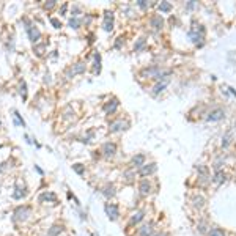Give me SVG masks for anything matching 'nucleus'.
I'll return each instance as SVG.
<instances>
[{
    "label": "nucleus",
    "mask_w": 236,
    "mask_h": 236,
    "mask_svg": "<svg viewBox=\"0 0 236 236\" xmlns=\"http://www.w3.org/2000/svg\"><path fill=\"white\" fill-rule=\"evenodd\" d=\"M189 36H191L194 44L202 46L203 44V39H205V29H203L202 25H195V24H194L192 29L189 30Z\"/></svg>",
    "instance_id": "obj_1"
},
{
    "label": "nucleus",
    "mask_w": 236,
    "mask_h": 236,
    "mask_svg": "<svg viewBox=\"0 0 236 236\" xmlns=\"http://www.w3.org/2000/svg\"><path fill=\"white\" fill-rule=\"evenodd\" d=\"M225 118V110L222 107H214L210 110V113L206 116V121H220Z\"/></svg>",
    "instance_id": "obj_2"
},
{
    "label": "nucleus",
    "mask_w": 236,
    "mask_h": 236,
    "mask_svg": "<svg viewBox=\"0 0 236 236\" xmlns=\"http://www.w3.org/2000/svg\"><path fill=\"white\" fill-rule=\"evenodd\" d=\"M82 73H85V63H82V61H79V63L73 65V66L69 68V69H66V73H65V77H66V79H71V77H74V76L82 74Z\"/></svg>",
    "instance_id": "obj_3"
},
{
    "label": "nucleus",
    "mask_w": 236,
    "mask_h": 236,
    "mask_svg": "<svg viewBox=\"0 0 236 236\" xmlns=\"http://www.w3.org/2000/svg\"><path fill=\"white\" fill-rule=\"evenodd\" d=\"M30 213V208L29 206H17L14 213H13V220L14 222H19V220H25L27 216Z\"/></svg>",
    "instance_id": "obj_4"
},
{
    "label": "nucleus",
    "mask_w": 236,
    "mask_h": 236,
    "mask_svg": "<svg viewBox=\"0 0 236 236\" xmlns=\"http://www.w3.org/2000/svg\"><path fill=\"white\" fill-rule=\"evenodd\" d=\"M104 210H106V214L110 220H116L118 216H120V210H118V206L115 203H106Z\"/></svg>",
    "instance_id": "obj_5"
},
{
    "label": "nucleus",
    "mask_w": 236,
    "mask_h": 236,
    "mask_svg": "<svg viewBox=\"0 0 236 236\" xmlns=\"http://www.w3.org/2000/svg\"><path fill=\"white\" fill-rule=\"evenodd\" d=\"M27 35H29V39L32 41V43L36 44L39 38H41V32L38 30V27H35V25H30V24H27Z\"/></svg>",
    "instance_id": "obj_6"
},
{
    "label": "nucleus",
    "mask_w": 236,
    "mask_h": 236,
    "mask_svg": "<svg viewBox=\"0 0 236 236\" xmlns=\"http://www.w3.org/2000/svg\"><path fill=\"white\" fill-rule=\"evenodd\" d=\"M162 71V68L161 66H150V68H145L140 71V76L142 77H153V79H156L159 74H161Z\"/></svg>",
    "instance_id": "obj_7"
},
{
    "label": "nucleus",
    "mask_w": 236,
    "mask_h": 236,
    "mask_svg": "<svg viewBox=\"0 0 236 236\" xmlns=\"http://www.w3.org/2000/svg\"><path fill=\"white\" fill-rule=\"evenodd\" d=\"M129 126V123L128 121H123V120H115L110 123V126H109V131L110 132H118V131H124V129H128Z\"/></svg>",
    "instance_id": "obj_8"
},
{
    "label": "nucleus",
    "mask_w": 236,
    "mask_h": 236,
    "mask_svg": "<svg viewBox=\"0 0 236 236\" xmlns=\"http://www.w3.org/2000/svg\"><path fill=\"white\" fill-rule=\"evenodd\" d=\"M150 25L153 27V30L154 32H161L162 27H164V17L161 14H156L150 19Z\"/></svg>",
    "instance_id": "obj_9"
},
{
    "label": "nucleus",
    "mask_w": 236,
    "mask_h": 236,
    "mask_svg": "<svg viewBox=\"0 0 236 236\" xmlns=\"http://www.w3.org/2000/svg\"><path fill=\"white\" fill-rule=\"evenodd\" d=\"M156 170H157V165H156L154 162H150V164H145L143 167H140L138 173H140L142 176H150V175H153Z\"/></svg>",
    "instance_id": "obj_10"
},
{
    "label": "nucleus",
    "mask_w": 236,
    "mask_h": 236,
    "mask_svg": "<svg viewBox=\"0 0 236 236\" xmlns=\"http://www.w3.org/2000/svg\"><path fill=\"white\" fill-rule=\"evenodd\" d=\"M118 106H120L118 99H116V98H112L110 101H107L106 104H104V112H106V113H113Z\"/></svg>",
    "instance_id": "obj_11"
},
{
    "label": "nucleus",
    "mask_w": 236,
    "mask_h": 236,
    "mask_svg": "<svg viewBox=\"0 0 236 236\" xmlns=\"http://www.w3.org/2000/svg\"><path fill=\"white\" fill-rule=\"evenodd\" d=\"M102 153L106 156H113L115 153H116V145L112 143V142H106L102 145Z\"/></svg>",
    "instance_id": "obj_12"
},
{
    "label": "nucleus",
    "mask_w": 236,
    "mask_h": 236,
    "mask_svg": "<svg viewBox=\"0 0 236 236\" xmlns=\"http://www.w3.org/2000/svg\"><path fill=\"white\" fill-rule=\"evenodd\" d=\"M38 200H39L41 203H44V202H52V203H55V202H57V195H55L54 192H43V194L38 197Z\"/></svg>",
    "instance_id": "obj_13"
},
{
    "label": "nucleus",
    "mask_w": 236,
    "mask_h": 236,
    "mask_svg": "<svg viewBox=\"0 0 236 236\" xmlns=\"http://www.w3.org/2000/svg\"><path fill=\"white\" fill-rule=\"evenodd\" d=\"M153 227H154L153 222H148V224L142 225L140 228H138V236H150L153 233Z\"/></svg>",
    "instance_id": "obj_14"
},
{
    "label": "nucleus",
    "mask_w": 236,
    "mask_h": 236,
    "mask_svg": "<svg viewBox=\"0 0 236 236\" xmlns=\"http://www.w3.org/2000/svg\"><path fill=\"white\" fill-rule=\"evenodd\" d=\"M138 189H140V194L142 195H148V194L151 192V184L148 179H142L140 181V186H138Z\"/></svg>",
    "instance_id": "obj_15"
},
{
    "label": "nucleus",
    "mask_w": 236,
    "mask_h": 236,
    "mask_svg": "<svg viewBox=\"0 0 236 236\" xmlns=\"http://www.w3.org/2000/svg\"><path fill=\"white\" fill-rule=\"evenodd\" d=\"M169 82H170V79H167V80H161V82H157V84L154 85V88H153V95H159L161 92H164L165 90V87L169 85Z\"/></svg>",
    "instance_id": "obj_16"
},
{
    "label": "nucleus",
    "mask_w": 236,
    "mask_h": 236,
    "mask_svg": "<svg viewBox=\"0 0 236 236\" xmlns=\"http://www.w3.org/2000/svg\"><path fill=\"white\" fill-rule=\"evenodd\" d=\"M102 194H104V197H107V198L113 197L115 195V186L113 184H106L104 189H102Z\"/></svg>",
    "instance_id": "obj_17"
},
{
    "label": "nucleus",
    "mask_w": 236,
    "mask_h": 236,
    "mask_svg": "<svg viewBox=\"0 0 236 236\" xmlns=\"http://www.w3.org/2000/svg\"><path fill=\"white\" fill-rule=\"evenodd\" d=\"M225 179H227L225 172L217 170V172H216V175H214V178H213V181H214V183H217V184H222V183H225Z\"/></svg>",
    "instance_id": "obj_18"
},
{
    "label": "nucleus",
    "mask_w": 236,
    "mask_h": 236,
    "mask_svg": "<svg viewBox=\"0 0 236 236\" xmlns=\"http://www.w3.org/2000/svg\"><path fill=\"white\" fill-rule=\"evenodd\" d=\"M143 217H145V213H143V211H137V213L132 214V217H131L129 224H131V225H135V224H138V222H140Z\"/></svg>",
    "instance_id": "obj_19"
},
{
    "label": "nucleus",
    "mask_w": 236,
    "mask_h": 236,
    "mask_svg": "<svg viewBox=\"0 0 236 236\" xmlns=\"http://www.w3.org/2000/svg\"><path fill=\"white\" fill-rule=\"evenodd\" d=\"M13 121H14L16 126H22V128H25V121L22 120V116L19 115L17 110H13Z\"/></svg>",
    "instance_id": "obj_20"
},
{
    "label": "nucleus",
    "mask_w": 236,
    "mask_h": 236,
    "mask_svg": "<svg viewBox=\"0 0 236 236\" xmlns=\"http://www.w3.org/2000/svg\"><path fill=\"white\" fill-rule=\"evenodd\" d=\"M61 231H63V227L58 225V224H55L49 228V231H47V236H58Z\"/></svg>",
    "instance_id": "obj_21"
},
{
    "label": "nucleus",
    "mask_w": 236,
    "mask_h": 236,
    "mask_svg": "<svg viewBox=\"0 0 236 236\" xmlns=\"http://www.w3.org/2000/svg\"><path fill=\"white\" fill-rule=\"evenodd\" d=\"M132 165H135V167H143L145 165V154H135L132 157Z\"/></svg>",
    "instance_id": "obj_22"
},
{
    "label": "nucleus",
    "mask_w": 236,
    "mask_h": 236,
    "mask_svg": "<svg viewBox=\"0 0 236 236\" xmlns=\"http://www.w3.org/2000/svg\"><path fill=\"white\" fill-rule=\"evenodd\" d=\"M95 74H99L101 73V55L99 54H95V69H93Z\"/></svg>",
    "instance_id": "obj_23"
},
{
    "label": "nucleus",
    "mask_w": 236,
    "mask_h": 236,
    "mask_svg": "<svg viewBox=\"0 0 236 236\" xmlns=\"http://www.w3.org/2000/svg\"><path fill=\"white\" fill-rule=\"evenodd\" d=\"M192 203H194V206H195V208H203L205 198H203L202 195H195V197L192 198Z\"/></svg>",
    "instance_id": "obj_24"
},
{
    "label": "nucleus",
    "mask_w": 236,
    "mask_h": 236,
    "mask_svg": "<svg viewBox=\"0 0 236 236\" xmlns=\"http://www.w3.org/2000/svg\"><path fill=\"white\" fill-rule=\"evenodd\" d=\"M25 194H27V192H25V189H24V187H22V189H20V187L17 186V187H16V191H14V194H13V198L20 200L22 197H25Z\"/></svg>",
    "instance_id": "obj_25"
},
{
    "label": "nucleus",
    "mask_w": 236,
    "mask_h": 236,
    "mask_svg": "<svg viewBox=\"0 0 236 236\" xmlns=\"http://www.w3.org/2000/svg\"><path fill=\"white\" fill-rule=\"evenodd\" d=\"M145 44H147L145 38H138V39H137V43H135V46H134V52H140L143 47H145Z\"/></svg>",
    "instance_id": "obj_26"
},
{
    "label": "nucleus",
    "mask_w": 236,
    "mask_h": 236,
    "mask_svg": "<svg viewBox=\"0 0 236 236\" xmlns=\"http://www.w3.org/2000/svg\"><path fill=\"white\" fill-rule=\"evenodd\" d=\"M134 176H135L134 170H126V172L123 173V178H124V181H126V183H132Z\"/></svg>",
    "instance_id": "obj_27"
},
{
    "label": "nucleus",
    "mask_w": 236,
    "mask_h": 236,
    "mask_svg": "<svg viewBox=\"0 0 236 236\" xmlns=\"http://www.w3.org/2000/svg\"><path fill=\"white\" fill-rule=\"evenodd\" d=\"M159 10H161L162 13H169L172 10V3L170 2H161L159 3Z\"/></svg>",
    "instance_id": "obj_28"
},
{
    "label": "nucleus",
    "mask_w": 236,
    "mask_h": 236,
    "mask_svg": "<svg viewBox=\"0 0 236 236\" xmlns=\"http://www.w3.org/2000/svg\"><path fill=\"white\" fill-rule=\"evenodd\" d=\"M46 46H47L46 43H43V44H35V49H33V51L36 52V55H39V57H41V55L44 54V49H46Z\"/></svg>",
    "instance_id": "obj_29"
},
{
    "label": "nucleus",
    "mask_w": 236,
    "mask_h": 236,
    "mask_svg": "<svg viewBox=\"0 0 236 236\" xmlns=\"http://www.w3.org/2000/svg\"><path fill=\"white\" fill-rule=\"evenodd\" d=\"M73 170L77 173V175H84L85 173V167L82 164H73Z\"/></svg>",
    "instance_id": "obj_30"
},
{
    "label": "nucleus",
    "mask_w": 236,
    "mask_h": 236,
    "mask_svg": "<svg viewBox=\"0 0 236 236\" xmlns=\"http://www.w3.org/2000/svg\"><path fill=\"white\" fill-rule=\"evenodd\" d=\"M19 93H20V96H22V99L27 98V84L24 80L20 82V85H19Z\"/></svg>",
    "instance_id": "obj_31"
},
{
    "label": "nucleus",
    "mask_w": 236,
    "mask_h": 236,
    "mask_svg": "<svg viewBox=\"0 0 236 236\" xmlns=\"http://www.w3.org/2000/svg\"><path fill=\"white\" fill-rule=\"evenodd\" d=\"M231 134H233L231 131H228V132L224 135V138H222V147H224V148L228 147V143H230V138H231Z\"/></svg>",
    "instance_id": "obj_32"
},
{
    "label": "nucleus",
    "mask_w": 236,
    "mask_h": 236,
    "mask_svg": "<svg viewBox=\"0 0 236 236\" xmlns=\"http://www.w3.org/2000/svg\"><path fill=\"white\" fill-rule=\"evenodd\" d=\"M210 236H225V233L222 231L220 228L214 227V228H211V230H210Z\"/></svg>",
    "instance_id": "obj_33"
},
{
    "label": "nucleus",
    "mask_w": 236,
    "mask_h": 236,
    "mask_svg": "<svg viewBox=\"0 0 236 236\" xmlns=\"http://www.w3.org/2000/svg\"><path fill=\"white\" fill-rule=\"evenodd\" d=\"M69 27H71V29H79V27H80V20L77 17H71V19H69Z\"/></svg>",
    "instance_id": "obj_34"
},
{
    "label": "nucleus",
    "mask_w": 236,
    "mask_h": 236,
    "mask_svg": "<svg viewBox=\"0 0 236 236\" xmlns=\"http://www.w3.org/2000/svg\"><path fill=\"white\" fill-rule=\"evenodd\" d=\"M104 30L106 32H112V29H113V22L112 20H104Z\"/></svg>",
    "instance_id": "obj_35"
},
{
    "label": "nucleus",
    "mask_w": 236,
    "mask_h": 236,
    "mask_svg": "<svg viewBox=\"0 0 236 236\" xmlns=\"http://www.w3.org/2000/svg\"><path fill=\"white\" fill-rule=\"evenodd\" d=\"M51 24L55 27V29H60V27H61V22H60L57 17H51Z\"/></svg>",
    "instance_id": "obj_36"
},
{
    "label": "nucleus",
    "mask_w": 236,
    "mask_h": 236,
    "mask_svg": "<svg viewBox=\"0 0 236 236\" xmlns=\"http://www.w3.org/2000/svg\"><path fill=\"white\" fill-rule=\"evenodd\" d=\"M104 20H112V22H113V13L112 11H106V14H104Z\"/></svg>",
    "instance_id": "obj_37"
},
{
    "label": "nucleus",
    "mask_w": 236,
    "mask_h": 236,
    "mask_svg": "<svg viewBox=\"0 0 236 236\" xmlns=\"http://www.w3.org/2000/svg\"><path fill=\"white\" fill-rule=\"evenodd\" d=\"M137 5L140 6V8H143V10H145V8H148V6H150V3H148V2H145V0H138V2H137Z\"/></svg>",
    "instance_id": "obj_38"
},
{
    "label": "nucleus",
    "mask_w": 236,
    "mask_h": 236,
    "mask_svg": "<svg viewBox=\"0 0 236 236\" xmlns=\"http://www.w3.org/2000/svg\"><path fill=\"white\" fill-rule=\"evenodd\" d=\"M54 5H55V0H49V2L44 3V8L46 10H51V8H54Z\"/></svg>",
    "instance_id": "obj_39"
},
{
    "label": "nucleus",
    "mask_w": 236,
    "mask_h": 236,
    "mask_svg": "<svg viewBox=\"0 0 236 236\" xmlns=\"http://www.w3.org/2000/svg\"><path fill=\"white\" fill-rule=\"evenodd\" d=\"M198 230H200V233L206 231V224H205V222H200V224H198Z\"/></svg>",
    "instance_id": "obj_40"
},
{
    "label": "nucleus",
    "mask_w": 236,
    "mask_h": 236,
    "mask_svg": "<svg viewBox=\"0 0 236 236\" xmlns=\"http://www.w3.org/2000/svg\"><path fill=\"white\" fill-rule=\"evenodd\" d=\"M121 44H123V38L120 36V38H116V43H115V47H116V49H120V47H121Z\"/></svg>",
    "instance_id": "obj_41"
},
{
    "label": "nucleus",
    "mask_w": 236,
    "mask_h": 236,
    "mask_svg": "<svg viewBox=\"0 0 236 236\" xmlns=\"http://www.w3.org/2000/svg\"><path fill=\"white\" fill-rule=\"evenodd\" d=\"M66 8H68V3H63V6L60 8V14H65V13H66Z\"/></svg>",
    "instance_id": "obj_42"
},
{
    "label": "nucleus",
    "mask_w": 236,
    "mask_h": 236,
    "mask_svg": "<svg viewBox=\"0 0 236 236\" xmlns=\"http://www.w3.org/2000/svg\"><path fill=\"white\" fill-rule=\"evenodd\" d=\"M194 6H195V2H189L187 3V10H192Z\"/></svg>",
    "instance_id": "obj_43"
},
{
    "label": "nucleus",
    "mask_w": 236,
    "mask_h": 236,
    "mask_svg": "<svg viewBox=\"0 0 236 236\" xmlns=\"http://www.w3.org/2000/svg\"><path fill=\"white\" fill-rule=\"evenodd\" d=\"M35 170H36V172L39 173V175H43V170H41V169L38 167V165H35Z\"/></svg>",
    "instance_id": "obj_44"
},
{
    "label": "nucleus",
    "mask_w": 236,
    "mask_h": 236,
    "mask_svg": "<svg viewBox=\"0 0 236 236\" xmlns=\"http://www.w3.org/2000/svg\"><path fill=\"white\" fill-rule=\"evenodd\" d=\"M154 236H169L167 233H157V234H154Z\"/></svg>",
    "instance_id": "obj_45"
},
{
    "label": "nucleus",
    "mask_w": 236,
    "mask_h": 236,
    "mask_svg": "<svg viewBox=\"0 0 236 236\" xmlns=\"http://www.w3.org/2000/svg\"><path fill=\"white\" fill-rule=\"evenodd\" d=\"M228 90H230V92H231V93H233V95H234V96H236V90H233V88H231V87H230V88H228Z\"/></svg>",
    "instance_id": "obj_46"
},
{
    "label": "nucleus",
    "mask_w": 236,
    "mask_h": 236,
    "mask_svg": "<svg viewBox=\"0 0 236 236\" xmlns=\"http://www.w3.org/2000/svg\"><path fill=\"white\" fill-rule=\"evenodd\" d=\"M0 172H2V165H0Z\"/></svg>",
    "instance_id": "obj_47"
}]
</instances>
